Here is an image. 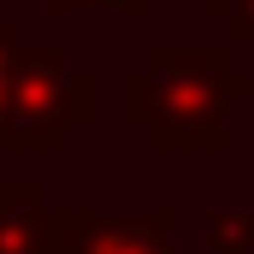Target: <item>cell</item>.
<instances>
[{
    "label": "cell",
    "mask_w": 254,
    "mask_h": 254,
    "mask_svg": "<svg viewBox=\"0 0 254 254\" xmlns=\"http://www.w3.org/2000/svg\"><path fill=\"white\" fill-rule=\"evenodd\" d=\"M95 119V77L65 48H12L0 83V148L60 154Z\"/></svg>",
    "instance_id": "7a4b0ae2"
},
{
    "label": "cell",
    "mask_w": 254,
    "mask_h": 254,
    "mask_svg": "<svg viewBox=\"0 0 254 254\" xmlns=\"http://www.w3.org/2000/svg\"><path fill=\"white\" fill-rule=\"evenodd\" d=\"M254 95L231 48H154L119 83V113L154 154H219L231 142V107Z\"/></svg>",
    "instance_id": "6da1fadb"
},
{
    "label": "cell",
    "mask_w": 254,
    "mask_h": 254,
    "mask_svg": "<svg viewBox=\"0 0 254 254\" xmlns=\"http://www.w3.org/2000/svg\"><path fill=\"white\" fill-rule=\"evenodd\" d=\"M12 48H18V30L0 18V83H6V60H12Z\"/></svg>",
    "instance_id": "ba28073f"
},
{
    "label": "cell",
    "mask_w": 254,
    "mask_h": 254,
    "mask_svg": "<svg viewBox=\"0 0 254 254\" xmlns=\"http://www.w3.org/2000/svg\"><path fill=\"white\" fill-rule=\"evenodd\" d=\"M54 254H172V207L154 213H48Z\"/></svg>",
    "instance_id": "3957f363"
},
{
    "label": "cell",
    "mask_w": 254,
    "mask_h": 254,
    "mask_svg": "<svg viewBox=\"0 0 254 254\" xmlns=\"http://www.w3.org/2000/svg\"><path fill=\"white\" fill-rule=\"evenodd\" d=\"M201 231L213 254H254V207H207Z\"/></svg>",
    "instance_id": "5b68a950"
},
{
    "label": "cell",
    "mask_w": 254,
    "mask_h": 254,
    "mask_svg": "<svg viewBox=\"0 0 254 254\" xmlns=\"http://www.w3.org/2000/svg\"><path fill=\"white\" fill-rule=\"evenodd\" d=\"M0 254H54L48 201L30 178H18V184L0 178Z\"/></svg>",
    "instance_id": "277c9868"
},
{
    "label": "cell",
    "mask_w": 254,
    "mask_h": 254,
    "mask_svg": "<svg viewBox=\"0 0 254 254\" xmlns=\"http://www.w3.org/2000/svg\"><path fill=\"white\" fill-rule=\"evenodd\" d=\"M207 18H219L237 42H254V0H201Z\"/></svg>",
    "instance_id": "8992f818"
},
{
    "label": "cell",
    "mask_w": 254,
    "mask_h": 254,
    "mask_svg": "<svg viewBox=\"0 0 254 254\" xmlns=\"http://www.w3.org/2000/svg\"><path fill=\"white\" fill-rule=\"evenodd\" d=\"M42 12H119V18H148V0H42Z\"/></svg>",
    "instance_id": "52a82bcc"
}]
</instances>
